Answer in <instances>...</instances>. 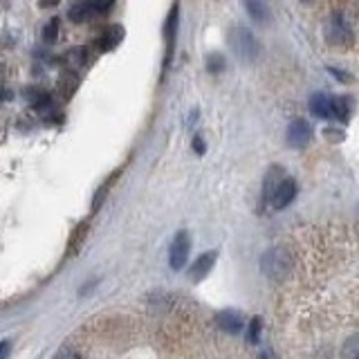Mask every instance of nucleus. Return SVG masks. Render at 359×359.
<instances>
[{"instance_id": "nucleus-3", "label": "nucleus", "mask_w": 359, "mask_h": 359, "mask_svg": "<svg viewBox=\"0 0 359 359\" xmlns=\"http://www.w3.org/2000/svg\"><path fill=\"white\" fill-rule=\"evenodd\" d=\"M189 252H191L189 231H177L171 247H168V265L173 269H182L189 261Z\"/></svg>"}, {"instance_id": "nucleus-20", "label": "nucleus", "mask_w": 359, "mask_h": 359, "mask_svg": "<svg viewBox=\"0 0 359 359\" xmlns=\"http://www.w3.org/2000/svg\"><path fill=\"white\" fill-rule=\"evenodd\" d=\"M112 3H115V0H93V7L97 11V16L108 14V11L112 9Z\"/></svg>"}, {"instance_id": "nucleus-21", "label": "nucleus", "mask_w": 359, "mask_h": 359, "mask_svg": "<svg viewBox=\"0 0 359 359\" xmlns=\"http://www.w3.org/2000/svg\"><path fill=\"white\" fill-rule=\"evenodd\" d=\"M67 61L72 65H81L86 61V48H76L72 52H67Z\"/></svg>"}, {"instance_id": "nucleus-12", "label": "nucleus", "mask_w": 359, "mask_h": 359, "mask_svg": "<svg viewBox=\"0 0 359 359\" xmlns=\"http://www.w3.org/2000/svg\"><path fill=\"white\" fill-rule=\"evenodd\" d=\"M213 263H216V252H207V254H202L198 261L194 263V267H191V274H194L196 280H200L202 276H207L211 272V267Z\"/></svg>"}, {"instance_id": "nucleus-17", "label": "nucleus", "mask_w": 359, "mask_h": 359, "mask_svg": "<svg viewBox=\"0 0 359 359\" xmlns=\"http://www.w3.org/2000/svg\"><path fill=\"white\" fill-rule=\"evenodd\" d=\"M56 36H59V20L52 18L48 25H45V29H43V41L45 43H54Z\"/></svg>"}, {"instance_id": "nucleus-7", "label": "nucleus", "mask_w": 359, "mask_h": 359, "mask_svg": "<svg viewBox=\"0 0 359 359\" xmlns=\"http://www.w3.org/2000/svg\"><path fill=\"white\" fill-rule=\"evenodd\" d=\"M177 14H180V7L173 5L171 11H168V18H166V41H168V50H166V61H164V70L171 65V56H173V45H175V32H177Z\"/></svg>"}, {"instance_id": "nucleus-25", "label": "nucleus", "mask_w": 359, "mask_h": 359, "mask_svg": "<svg viewBox=\"0 0 359 359\" xmlns=\"http://www.w3.org/2000/svg\"><path fill=\"white\" fill-rule=\"evenodd\" d=\"M194 151H196V153H205V140H202L200 135L194 140Z\"/></svg>"}, {"instance_id": "nucleus-13", "label": "nucleus", "mask_w": 359, "mask_h": 359, "mask_svg": "<svg viewBox=\"0 0 359 359\" xmlns=\"http://www.w3.org/2000/svg\"><path fill=\"white\" fill-rule=\"evenodd\" d=\"M283 171H280L278 166H274V168H269L267 171V175H265V187H263V196H265V200L269 202L272 200V196H274V191L278 189V184L283 182Z\"/></svg>"}, {"instance_id": "nucleus-14", "label": "nucleus", "mask_w": 359, "mask_h": 359, "mask_svg": "<svg viewBox=\"0 0 359 359\" xmlns=\"http://www.w3.org/2000/svg\"><path fill=\"white\" fill-rule=\"evenodd\" d=\"M245 7L250 11V16L258 22H267L269 18V9L265 5V0H245Z\"/></svg>"}, {"instance_id": "nucleus-28", "label": "nucleus", "mask_w": 359, "mask_h": 359, "mask_svg": "<svg viewBox=\"0 0 359 359\" xmlns=\"http://www.w3.org/2000/svg\"><path fill=\"white\" fill-rule=\"evenodd\" d=\"M301 3H310V0H301Z\"/></svg>"}, {"instance_id": "nucleus-24", "label": "nucleus", "mask_w": 359, "mask_h": 359, "mask_svg": "<svg viewBox=\"0 0 359 359\" xmlns=\"http://www.w3.org/2000/svg\"><path fill=\"white\" fill-rule=\"evenodd\" d=\"M11 353V344L9 341H0V359H7Z\"/></svg>"}, {"instance_id": "nucleus-22", "label": "nucleus", "mask_w": 359, "mask_h": 359, "mask_svg": "<svg viewBox=\"0 0 359 359\" xmlns=\"http://www.w3.org/2000/svg\"><path fill=\"white\" fill-rule=\"evenodd\" d=\"M261 328H263V321L261 319H252V323H250V341L252 344H256L258 341V337H261Z\"/></svg>"}, {"instance_id": "nucleus-27", "label": "nucleus", "mask_w": 359, "mask_h": 359, "mask_svg": "<svg viewBox=\"0 0 359 359\" xmlns=\"http://www.w3.org/2000/svg\"><path fill=\"white\" fill-rule=\"evenodd\" d=\"M261 359H276V355L272 351H263L261 353Z\"/></svg>"}, {"instance_id": "nucleus-16", "label": "nucleus", "mask_w": 359, "mask_h": 359, "mask_svg": "<svg viewBox=\"0 0 359 359\" xmlns=\"http://www.w3.org/2000/svg\"><path fill=\"white\" fill-rule=\"evenodd\" d=\"M332 112L339 121H346L348 117H351V101L344 99V97L332 99Z\"/></svg>"}, {"instance_id": "nucleus-6", "label": "nucleus", "mask_w": 359, "mask_h": 359, "mask_svg": "<svg viewBox=\"0 0 359 359\" xmlns=\"http://www.w3.org/2000/svg\"><path fill=\"white\" fill-rule=\"evenodd\" d=\"M312 140V130L310 126L303 119H297V121H292L290 123V128H287V142L290 146H294V149H303L308 142Z\"/></svg>"}, {"instance_id": "nucleus-26", "label": "nucleus", "mask_w": 359, "mask_h": 359, "mask_svg": "<svg viewBox=\"0 0 359 359\" xmlns=\"http://www.w3.org/2000/svg\"><path fill=\"white\" fill-rule=\"evenodd\" d=\"M61 0H39V5L43 7V9H48V7H54V5H59Z\"/></svg>"}, {"instance_id": "nucleus-8", "label": "nucleus", "mask_w": 359, "mask_h": 359, "mask_svg": "<svg viewBox=\"0 0 359 359\" xmlns=\"http://www.w3.org/2000/svg\"><path fill=\"white\" fill-rule=\"evenodd\" d=\"M216 323L220 325V330L229 334L243 330V317H241V312H236V310H222L216 317Z\"/></svg>"}, {"instance_id": "nucleus-15", "label": "nucleus", "mask_w": 359, "mask_h": 359, "mask_svg": "<svg viewBox=\"0 0 359 359\" xmlns=\"http://www.w3.org/2000/svg\"><path fill=\"white\" fill-rule=\"evenodd\" d=\"M341 359H359V332L351 334L341 346Z\"/></svg>"}, {"instance_id": "nucleus-11", "label": "nucleus", "mask_w": 359, "mask_h": 359, "mask_svg": "<svg viewBox=\"0 0 359 359\" xmlns=\"http://www.w3.org/2000/svg\"><path fill=\"white\" fill-rule=\"evenodd\" d=\"M67 16H70V20H74V22H86L90 18H95L97 11L93 7V0H86V3H79V5L70 7Z\"/></svg>"}, {"instance_id": "nucleus-10", "label": "nucleus", "mask_w": 359, "mask_h": 359, "mask_svg": "<svg viewBox=\"0 0 359 359\" xmlns=\"http://www.w3.org/2000/svg\"><path fill=\"white\" fill-rule=\"evenodd\" d=\"M121 39H123V29L119 25H115V27H110V29L104 32V36L99 39L97 45H99L101 52H108V50H115L117 45L121 43Z\"/></svg>"}, {"instance_id": "nucleus-1", "label": "nucleus", "mask_w": 359, "mask_h": 359, "mask_svg": "<svg viewBox=\"0 0 359 359\" xmlns=\"http://www.w3.org/2000/svg\"><path fill=\"white\" fill-rule=\"evenodd\" d=\"M292 265H294V258L285 247H272L261 258V269L269 280H283L292 272Z\"/></svg>"}, {"instance_id": "nucleus-9", "label": "nucleus", "mask_w": 359, "mask_h": 359, "mask_svg": "<svg viewBox=\"0 0 359 359\" xmlns=\"http://www.w3.org/2000/svg\"><path fill=\"white\" fill-rule=\"evenodd\" d=\"M310 108H312V112L317 117H323V119L334 117V112H332V99L328 95H321V93L312 95L310 97Z\"/></svg>"}, {"instance_id": "nucleus-2", "label": "nucleus", "mask_w": 359, "mask_h": 359, "mask_svg": "<svg viewBox=\"0 0 359 359\" xmlns=\"http://www.w3.org/2000/svg\"><path fill=\"white\" fill-rule=\"evenodd\" d=\"M229 45L236 56H241L243 61H254L258 56V43L247 27H233L229 32Z\"/></svg>"}, {"instance_id": "nucleus-5", "label": "nucleus", "mask_w": 359, "mask_h": 359, "mask_svg": "<svg viewBox=\"0 0 359 359\" xmlns=\"http://www.w3.org/2000/svg\"><path fill=\"white\" fill-rule=\"evenodd\" d=\"M294 198H297V182H294V180L285 177L283 182L278 184V189L274 191V196L269 202H272L274 209H285Z\"/></svg>"}, {"instance_id": "nucleus-4", "label": "nucleus", "mask_w": 359, "mask_h": 359, "mask_svg": "<svg viewBox=\"0 0 359 359\" xmlns=\"http://www.w3.org/2000/svg\"><path fill=\"white\" fill-rule=\"evenodd\" d=\"M325 41L332 45H348L353 41V27L344 16H332L325 22Z\"/></svg>"}, {"instance_id": "nucleus-23", "label": "nucleus", "mask_w": 359, "mask_h": 359, "mask_svg": "<svg viewBox=\"0 0 359 359\" xmlns=\"http://www.w3.org/2000/svg\"><path fill=\"white\" fill-rule=\"evenodd\" d=\"M54 359H81V355H79L74 348H63V351H59V355H56Z\"/></svg>"}, {"instance_id": "nucleus-19", "label": "nucleus", "mask_w": 359, "mask_h": 359, "mask_svg": "<svg viewBox=\"0 0 359 359\" xmlns=\"http://www.w3.org/2000/svg\"><path fill=\"white\" fill-rule=\"evenodd\" d=\"M61 90H63V97L67 99L72 93H74V88H76V79H72V74H65L63 79H61V86H59Z\"/></svg>"}, {"instance_id": "nucleus-18", "label": "nucleus", "mask_w": 359, "mask_h": 359, "mask_svg": "<svg viewBox=\"0 0 359 359\" xmlns=\"http://www.w3.org/2000/svg\"><path fill=\"white\" fill-rule=\"evenodd\" d=\"M86 233H88V222L79 224V227H76V231L72 233V241H70V252L79 250V245L83 243V236H86Z\"/></svg>"}]
</instances>
